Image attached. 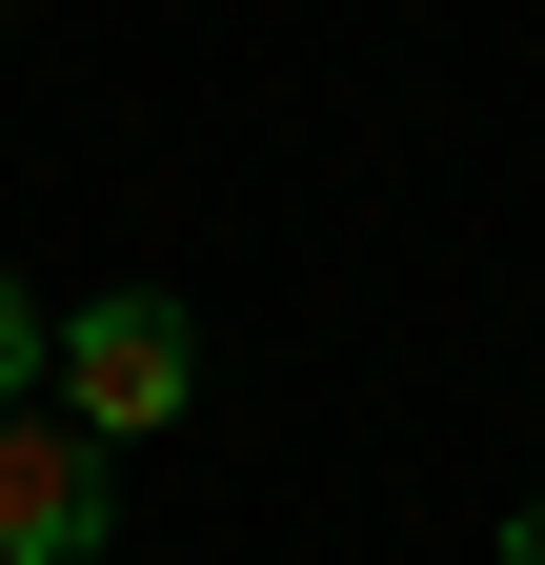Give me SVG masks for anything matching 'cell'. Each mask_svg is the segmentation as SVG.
Returning <instances> with one entry per match:
<instances>
[{"instance_id": "cell-2", "label": "cell", "mask_w": 545, "mask_h": 565, "mask_svg": "<svg viewBox=\"0 0 545 565\" xmlns=\"http://www.w3.org/2000/svg\"><path fill=\"white\" fill-rule=\"evenodd\" d=\"M121 525V445H82L61 404H0V565H101Z\"/></svg>"}, {"instance_id": "cell-4", "label": "cell", "mask_w": 545, "mask_h": 565, "mask_svg": "<svg viewBox=\"0 0 545 565\" xmlns=\"http://www.w3.org/2000/svg\"><path fill=\"white\" fill-rule=\"evenodd\" d=\"M485 565H545V505H505V545H485Z\"/></svg>"}, {"instance_id": "cell-1", "label": "cell", "mask_w": 545, "mask_h": 565, "mask_svg": "<svg viewBox=\"0 0 545 565\" xmlns=\"http://www.w3.org/2000/svg\"><path fill=\"white\" fill-rule=\"evenodd\" d=\"M41 384H61V424H82V445H142V424L202 404V323L162 303V282H101V303L41 343Z\"/></svg>"}, {"instance_id": "cell-3", "label": "cell", "mask_w": 545, "mask_h": 565, "mask_svg": "<svg viewBox=\"0 0 545 565\" xmlns=\"http://www.w3.org/2000/svg\"><path fill=\"white\" fill-rule=\"evenodd\" d=\"M41 343H61V323L21 303V282H0V404H41Z\"/></svg>"}]
</instances>
